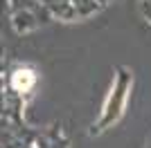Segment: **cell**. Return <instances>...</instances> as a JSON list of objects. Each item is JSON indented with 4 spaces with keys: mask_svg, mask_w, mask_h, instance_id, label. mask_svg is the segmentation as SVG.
<instances>
[{
    "mask_svg": "<svg viewBox=\"0 0 151 148\" xmlns=\"http://www.w3.org/2000/svg\"><path fill=\"white\" fill-rule=\"evenodd\" d=\"M36 83V74L32 72V70H16L12 76V85L16 88V90H20V92H27L32 85Z\"/></svg>",
    "mask_w": 151,
    "mask_h": 148,
    "instance_id": "6da1fadb",
    "label": "cell"
}]
</instances>
